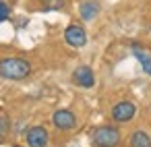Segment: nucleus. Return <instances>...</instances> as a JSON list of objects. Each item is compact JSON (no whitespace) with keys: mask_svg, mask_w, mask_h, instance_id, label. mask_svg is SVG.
<instances>
[{"mask_svg":"<svg viewBox=\"0 0 151 147\" xmlns=\"http://www.w3.org/2000/svg\"><path fill=\"white\" fill-rule=\"evenodd\" d=\"M31 73V64L29 60L21 58V56H4L0 58V77L2 79H11V81H23L27 79Z\"/></svg>","mask_w":151,"mask_h":147,"instance_id":"f257e3e1","label":"nucleus"},{"mask_svg":"<svg viewBox=\"0 0 151 147\" xmlns=\"http://www.w3.org/2000/svg\"><path fill=\"white\" fill-rule=\"evenodd\" d=\"M122 141V135L118 126L101 124L91 130V147H118Z\"/></svg>","mask_w":151,"mask_h":147,"instance_id":"f03ea898","label":"nucleus"},{"mask_svg":"<svg viewBox=\"0 0 151 147\" xmlns=\"http://www.w3.org/2000/svg\"><path fill=\"white\" fill-rule=\"evenodd\" d=\"M64 40L73 48H83L87 44V33H85V29L79 23H70L66 27V31H64Z\"/></svg>","mask_w":151,"mask_h":147,"instance_id":"7ed1b4c3","label":"nucleus"},{"mask_svg":"<svg viewBox=\"0 0 151 147\" xmlns=\"http://www.w3.org/2000/svg\"><path fill=\"white\" fill-rule=\"evenodd\" d=\"M137 114V106L132 102H118L114 108H112V118L114 122H130Z\"/></svg>","mask_w":151,"mask_h":147,"instance_id":"20e7f679","label":"nucleus"},{"mask_svg":"<svg viewBox=\"0 0 151 147\" xmlns=\"http://www.w3.org/2000/svg\"><path fill=\"white\" fill-rule=\"evenodd\" d=\"M52 124L58 128V130H73L77 126V116L70 112V110H56L52 114Z\"/></svg>","mask_w":151,"mask_h":147,"instance_id":"39448f33","label":"nucleus"},{"mask_svg":"<svg viewBox=\"0 0 151 147\" xmlns=\"http://www.w3.org/2000/svg\"><path fill=\"white\" fill-rule=\"evenodd\" d=\"M25 141H27V147H46L50 141V135L44 126L35 124L25 133Z\"/></svg>","mask_w":151,"mask_h":147,"instance_id":"423d86ee","label":"nucleus"},{"mask_svg":"<svg viewBox=\"0 0 151 147\" xmlns=\"http://www.w3.org/2000/svg\"><path fill=\"white\" fill-rule=\"evenodd\" d=\"M73 83L79 85V87H85V89L93 87L95 85V75H93L91 66H85V64L83 66H77L73 71Z\"/></svg>","mask_w":151,"mask_h":147,"instance_id":"0eeeda50","label":"nucleus"},{"mask_svg":"<svg viewBox=\"0 0 151 147\" xmlns=\"http://www.w3.org/2000/svg\"><path fill=\"white\" fill-rule=\"evenodd\" d=\"M130 50H132L134 58L139 60L141 68H143V71H145L147 75H151V52H149L147 48L139 46V44H132V46H130Z\"/></svg>","mask_w":151,"mask_h":147,"instance_id":"6e6552de","label":"nucleus"},{"mask_svg":"<svg viewBox=\"0 0 151 147\" xmlns=\"http://www.w3.org/2000/svg\"><path fill=\"white\" fill-rule=\"evenodd\" d=\"M79 15H81L83 21H93L99 15V2L97 0H85V2H81Z\"/></svg>","mask_w":151,"mask_h":147,"instance_id":"1a4fd4ad","label":"nucleus"},{"mask_svg":"<svg viewBox=\"0 0 151 147\" xmlns=\"http://www.w3.org/2000/svg\"><path fill=\"white\" fill-rule=\"evenodd\" d=\"M128 147H151V135L147 130H134L128 137Z\"/></svg>","mask_w":151,"mask_h":147,"instance_id":"9d476101","label":"nucleus"},{"mask_svg":"<svg viewBox=\"0 0 151 147\" xmlns=\"http://www.w3.org/2000/svg\"><path fill=\"white\" fill-rule=\"evenodd\" d=\"M9 17H11V6L4 2V0H0V23L6 21Z\"/></svg>","mask_w":151,"mask_h":147,"instance_id":"9b49d317","label":"nucleus"},{"mask_svg":"<svg viewBox=\"0 0 151 147\" xmlns=\"http://www.w3.org/2000/svg\"><path fill=\"white\" fill-rule=\"evenodd\" d=\"M9 130H11V120L6 116H0V137H6Z\"/></svg>","mask_w":151,"mask_h":147,"instance_id":"f8f14e48","label":"nucleus"}]
</instances>
